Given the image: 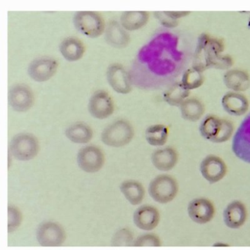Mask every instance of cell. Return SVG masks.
Returning <instances> with one entry per match:
<instances>
[{"label": "cell", "mask_w": 250, "mask_h": 250, "mask_svg": "<svg viewBox=\"0 0 250 250\" xmlns=\"http://www.w3.org/2000/svg\"><path fill=\"white\" fill-rule=\"evenodd\" d=\"M224 50V42L221 39L201 34L197 41L192 66L203 72L211 68L229 70L233 60L229 54H223Z\"/></svg>", "instance_id": "1"}, {"label": "cell", "mask_w": 250, "mask_h": 250, "mask_svg": "<svg viewBox=\"0 0 250 250\" xmlns=\"http://www.w3.org/2000/svg\"><path fill=\"white\" fill-rule=\"evenodd\" d=\"M233 132L234 126L231 121L213 114L206 116L200 123V135L213 143L227 142L233 136Z\"/></svg>", "instance_id": "2"}, {"label": "cell", "mask_w": 250, "mask_h": 250, "mask_svg": "<svg viewBox=\"0 0 250 250\" xmlns=\"http://www.w3.org/2000/svg\"><path fill=\"white\" fill-rule=\"evenodd\" d=\"M135 136L133 126L125 119L115 120L107 126L101 133L104 145L111 148H123L132 142Z\"/></svg>", "instance_id": "3"}, {"label": "cell", "mask_w": 250, "mask_h": 250, "mask_svg": "<svg viewBox=\"0 0 250 250\" xmlns=\"http://www.w3.org/2000/svg\"><path fill=\"white\" fill-rule=\"evenodd\" d=\"M148 192L151 199L157 204H169L177 196L179 183L171 176L159 175L150 182Z\"/></svg>", "instance_id": "4"}, {"label": "cell", "mask_w": 250, "mask_h": 250, "mask_svg": "<svg viewBox=\"0 0 250 250\" xmlns=\"http://www.w3.org/2000/svg\"><path fill=\"white\" fill-rule=\"evenodd\" d=\"M73 25L81 34L89 38H98L105 32V20L95 11H78L73 15Z\"/></svg>", "instance_id": "5"}, {"label": "cell", "mask_w": 250, "mask_h": 250, "mask_svg": "<svg viewBox=\"0 0 250 250\" xmlns=\"http://www.w3.org/2000/svg\"><path fill=\"white\" fill-rule=\"evenodd\" d=\"M10 151L13 157L19 161L33 159L39 152V142L34 135L19 134L12 139Z\"/></svg>", "instance_id": "6"}, {"label": "cell", "mask_w": 250, "mask_h": 250, "mask_svg": "<svg viewBox=\"0 0 250 250\" xmlns=\"http://www.w3.org/2000/svg\"><path fill=\"white\" fill-rule=\"evenodd\" d=\"M76 161L82 171L93 174L98 173L104 167L105 158L104 151L99 147L89 145L79 150Z\"/></svg>", "instance_id": "7"}, {"label": "cell", "mask_w": 250, "mask_h": 250, "mask_svg": "<svg viewBox=\"0 0 250 250\" xmlns=\"http://www.w3.org/2000/svg\"><path fill=\"white\" fill-rule=\"evenodd\" d=\"M115 104L112 97L104 90L93 92L88 102V111L97 120H105L114 114Z\"/></svg>", "instance_id": "8"}, {"label": "cell", "mask_w": 250, "mask_h": 250, "mask_svg": "<svg viewBox=\"0 0 250 250\" xmlns=\"http://www.w3.org/2000/svg\"><path fill=\"white\" fill-rule=\"evenodd\" d=\"M232 151L241 161L250 164V113L241 123L233 136Z\"/></svg>", "instance_id": "9"}, {"label": "cell", "mask_w": 250, "mask_h": 250, "mask_svg": "<svg viewBox=\"0 0 250 250\" xmlns=\"http://www.w3.org/2000/svg\"><path fill=\"white\" fill-rule=\"evenodd\" d=\"M36 239L40 245L43 247H60L67 239L65 230L58 223L45 222L38 226Z\"/></svg>", "instance_id": "10"}, {"label": "cell", "mask_w": 250, "mask_h": 250, "mask_svg": "<svg viewBox=\"0 0 250 250\" xmlns=\"http://www.w3.org/2000/svg\"><path fill=\"white\" fill-rule=\"evenodd\" d=\"M200 173L210 184L223 180L228 173V167L223 159L218 156H207L200 164Z\"/></svg>", "instance_id": "11"}, {"label": "cell", "mask_w": 250, "mask_h": 250, "mask_svg": "<svg viewBox=\"0 0 250 250\" xmlns=\"http://www.w3.org/2000/svg\"><path fill=\"white\" fill-rule=\"evenodd\" d=\"M106 79L113 91L122 95H126L132 91L130 76L124 66L120 63H112L106 70Z\"/></svg>", "instance_id": "12"}, {"label": "cell", "mask_w": 250, "mask_h": 250, "mask_svg": "<svg viewBox=\"0 0 250 250\" xmlns=\"http://www.w3.org/2000/svg\"><path fill=\"white\" fill-rule=\"evenodd\" d=\"M188 214L193 223L205 225L214 219L216 208L212 202L207 198H195L188 204Z\"/></svg>", "instance_id": "13"}, {"label": "cell", "mask_w": 250, "mask_h": 250, "mask_svg": "<svg viewBox=\"0 0 250 250\" xmlns=\"http://www.w3.org/2000/svg\"><path fill=\"white\" fill-rule=\"evenodd\" d=\"M59 63L51 57H41L33 60L28 68V73L35 82H44L51 79L58 70Z\"/></svg>", "instance_id": "14"}, {"label": "cell", "mask_w": 250, "mask_h": 250, "mask_svg": "<svg viewBox=\"0 0 250 250\" xmlns=\"http://www.w3.org/2000/svg\"><path fill=\"white\" fill-rule=\"evenodd\" d=\"M160 214L152 205H144L138 207L133 214V223L140 230L151 231L158 226Z\"/></svg>", "instance_id": "15"}, {"label": "cell", "mask_w": 250, "mask_h": 250, "mask_svg": "<svg viewBox=\"0 0 250 250\" xmlns=\"http://www.w3.org/2000/svg\"><path fill=\"white\" fill-rule=\"evenodd\" d=\"M223 217L226 227L233 230L241 228L248 219L246 205L240 201H231L225 208Z\"/></svg>", "instance_id": "16"}, {"label": "cell", "mask_w": 250, "mask_h": 250, "mask_svg": "<svg viewBox=\"0 0 250 250\" xmlns=\"http://www.w3.org/2000/svg\"><path fill=\"white\" fill-rule=\"evenodd\" d=\"M104 38L108 45L115 48H126L131 40L129 32L115 20L110 21L105 25Z\"/></svg>", "instance_id": "17"}, {"label": "cell", "mask_w": 250, "mask_h": 250, "mask_svg": "<svg viewBox=\"0 0 250 250\" xmlns=\"http://www.w3.org/2000/svg\"><path fill=\"white\" fill-rule=\"evenodd\" d=\"M9 104L16 112L23 113L30 109L34 96L31 90L24 85H16L9 92Z\"/></svg>", "instance_id": "18"}, {"label": "cell", "mask_w": 250, "mask_h": 250, "mask_svg": "<svg viewBox=\"0 0 250 250\" xmlns=\"http://www.w3.org/2000/svg\"><path fill=\"white\" fill-rule=\"evenodd\" d=\"M222 106L228 114L232 116H242L249 110L248 98L241 92H226L222 98Z\"/></svg>", "instance_id": "19"}, {"label": "cell", "mask_w": 250, "mask_h": 250, "mask_svg": "<svg viewBox=\"0 0 250 250\" xmlns=\"http://www.w3.org/2000/svg\"><path fill=\"white\" fill-rule=\"evenodd\" d=\"M151 161L153 166L159 171L168 172L177 164L179 154L171 147L159 148L151 154Z\"/></svg>", "instance_id": "20"}, {"label": "cell", "mask_w": 250, "mask_h": 250, "mask_svg": "<svg viewBox=\"0 0 250 250\" xmlns=\"http://www.w3.org/2000/svg\"><path fill=\"white\" fill-rule=\"evenodd\" d=\"M223 82L233 92H245L250 88V76L245 70L229 69L223 76Z\"/></svg>", "instance_id": "21"}, {"label": "cell", "mask_w": 250, "mask_h": 250, "mask_svg": "<svg viewBox=\"0 0 250 250\" xmlns=\"http://www.w3.org/2000/svg\"><path fill=\"white\" fill-rule=\"evenodd\" d=\"M60 54L68 62H77L84 55L86 48L83 43L76 37L64 38L60 47Z\"/></svg>", "instance_id": "22"}, {"label": "cell", "mask_w": 250, "mask_h": 250, "mask_svg": "<svg viewBox=\"0 0 250 250\" xmlns=\"http://www.w3.org/2000/svg\"><path fill=\"white\" fill-rule=\"evenodd\" d=\"M64 134L70 142L79 145L89 143L94 136L92 127L83 122H78L70 125L66 129Z\"/></svg>", "instance_id": "23"}, {"label": "cell", "mask_w": 250, "mask_h": 250, "mask_svg": "<svg viewBox=\"0 0 250 250\" xmlns=\"http://www.w3.org/2000/svg\"><path fill=\"white\" fill-rule=\"evenodd\" d=\"M149 21V14L146 11H125L120 18V24L125 30L134 32L145 26Z\"/></svg>", "instance_id": "24"}, {"label": "cell", "mask_w": 250, "mask_h": 250, "mask_svg": "<svg viewBox=\"0 0 250 250\" xmlns=\"http://www.w3.org/2000/svg\"><path fill=\"white\" fill-rule=\"evenodd\" d=\"M120 189L125 199L132 205H140L145 198L144 186L135 180L125 181L120 184Z\"/></svg>", "instance_id": "25"}, {"label": "cell", "mask_w": 250, "mask_h": 250, "mask_svg": "<svg viewBox=\"0 0 250 250\" xmlns=\"http://www.w3.org/2000/svg\"><path fill=\"white\" fill-rule=\"evenodd\" d=\"M181 115L184 120L197 122L205 113V106L196 98H188L179 106Z\"/></svg>", "instance_id": "26"}, {"label": "cell", "mask_w": 250, "mask_h": 250, "mask_svg": "<svg viewBox=\"0 0 250 250\" xmlns=\"http://www.w3.org/2000/svg\"><path fill=\"white\" fill-rule=\"evenodd\" d=\"M169 129L163 124L148 126L145 132V138L148 145L154 147L164 146L168 139Z\"/></svg>", "instance_id": "27"}, {"label": "cell", "mask_w": 250, "mask_h": 250, "mask_svg": "<svg viewBox=\"0 0 250 250\" xmlns=\"http://www.w3.org/2000/svg\"><path fill=\"white\" fill-rule=\"evenodd\" d=\"M190 91L187 90L182 82H175L163 93V99L171 107H179L189 98Z\"/></svg>", "instance_id": "28"}, {"label": "cell", "mask_w": 250, "mask_h": 250, "mask_svg": "<svg viewBox=\"0 0 250 250\" xmlns=\"http://www.w3.org/2000/svg\"><path fill=\"white\" fill-rule=\"evenodd\" d=\"M204 72L192 66L184 72L181 82L187 90L190 91L201 88L204 85Z\"/></svg>", "instance_id": "29"}, {"label": "cell", "mask_w": 250, "mask_h": 250, "mask_svg": "<svg viewBox=\"0 0 250 250\" xmlns=\"http://www.w3.org/2000/svg\"><path fill=\"white\" fill-rule=\"evenodd\" d=\"M134 242L133 234L128 229L123 228L117 231L111 239L114 246H130Z\"/></svg>", "instance_id": "30"}, {"label": "cell", "mask_w": 250, "mask_h": 250, "mask_svg": "<svg viewBox=\"0 0 250 250\" xmlns=\"http://www.w3.org/2000/svg\"><path fill=\"white\" fill-rule=\"evenodd\" d=\"M161 245L160 238L154 233L141 235L132 243L134 247H160Z\"/></svg>", "instance_id": "31"}, {"label": "cell", "mask_w": 250, "mask_h": 250, "mask_svg": "<svg viewBox=\"0 0 250 250\" xmlns=\"http://www.w3.org/2000/svg\"><path fill=\"white\" fill-rule=\"evenodd\" d=\"M22 221V216L19 210L14 206L8 207V232L16 230Z\"/></svg>", "instance_id": "32"}, {"label": "cell", "mask_w": 250, "mask_h": 250, "mask_svg": "<svg viewBox=\"0 0 250 250\" xmlns=\"http://www.w3.org/2000/svg\"><path fill=\"white\" fill-rule=\"evenodd\" d=\"M154 16L157 18V20L159 21L160 23L165 27L167 28H174L179 25V21L174 20L169 17L165 11L163 12H156L154 13Z\"/></svg>", "instance_id": "33"}, {"label": "cell", "mask_w": 250, "mask_h": 250, "mask_svg": "<svg viewBox=\"0 0 250 250\" xmlns=\"http://www.w3.org/2000/svg\"><path fill=\"white\" fill-rule=\"evenodd\" d=\"M165 13L174 20L179 21V19L185 17L190 14V12L188 11H165Z\"/></svg>", "instance_id": "34"}, {"label": "cell", "mask_w": 250, "mask_h": 250, "mask_svg": "<svg viewBox=\"0 0 250 250\" xmlns=\"http://www.w3.org/2000/svg\"><path fill=\"white\" fill-rule=\"evenodd\" d=\"M248 29H250V17L249 18V20H248Z\"/></svg>", "instance_id": "35"}]
</instances>
